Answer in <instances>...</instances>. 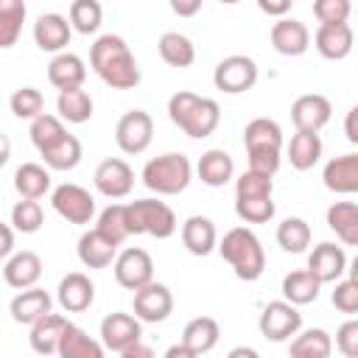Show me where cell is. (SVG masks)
Here are the masks:
<instances>
[{
    "label": "cell",
    "instance_id": "53",
    "mask_svg": "<svg viewBox=\"0 0 358 358\" xmlns=\"http://www.w3.org/2000/svg\"><path fill=\"white\" fill-rule=\"evenodd\" d=\"M171 11L179 17H193L196 11H201V0H171Z\"/></svg>",
    "mask_w": 358,
    "mask_h": 358
},
{
    "label": "cell",
    "instance_id": "8",
    "mask_svg": "<svg viewBox=\"0 0 358 358\" xmlns=\"http://www.w3.org/2000/svg\"><path fill=\"white\" fill-rule=\"evenodd\" d=\"M50 204L53 210L67 221V224H90L95 215V199L90 190H84L81 185L64 182L50 193Z\"/></svg>",
    "mask_w": 358,
    "mask_h": 358
},
{
    "label": "cell",
    "instance_id": "32",
    "mask_svg": "<svg viewBox=\"0 0 358 358\" xmlns=\"http://www.w3.org/2000/svg\"><path fill=\"white\" fill-rule=\"evenodd\" d=\"M39 154H42V159H45V165L50 171H73L81 162V140L76 134L64 131L56 143H50Z\"/></svg>",
    "mask_w": 358,
    "mask_h": 358
},
{
    "label": "cell",
    "instance_id": "25",
    "mask_svg": "<svg viewBox=\"0 0 358 358\" xmlns=\"http://www.w3.org/2000/svg\"><path fill=\"white\" fill-rule=\"evenodd\" d=\"M182 243L190 255L196 257H204L210 255L215 246H218V232H215V224L204 215H190L185 224H182Z\"/></svg>",
    "mask_w": 358,
    "mask_h": 358
},
{
    "label": "cell",
    "instance_id": "51",
    "mask_svg": "<svg viewBox=\"0 0 358 358\" xmlns=\"http://www.w3.org/2000/svg\"><path fill=\"white\" fill-rule=\"evenodd\" d=\"M257 8L263 14H271V17H285L291 11V0H280V3H268V0H257Z\"/></svg>",
    "mask_w": 358,
    "mask_h": 358
},
{
    "label": "cell",
    "instance_id": "46",
    "mask_svg": "<svg viewBox=\"0 0 358 358\" xmlns=\"http://www.w3.org/2000/svg\"><path fill=\"white\" fill-rule=\"evenodd\" d=\"M64 131H67V129H64V123H62L56 115L42 112L39 117L31 120V143L36 145V151H42V148H48L50 143H56Z\"/></svg>",
    "mask_w": 358,
    "mask_h": 358
},
{
    "label": "cell",
    "instance_id": "6",
    "mask_svg": "<svg viewBox=\"0 0 358 358\" xmlns=\"http://www.w3.org/2000/svg\"><path fill=\"white\" fill-rule=\"evenodd\" d=\"M126 221L129 235H151L157 241H165L176 232V213L157 199H140L126 204Z\"/></svg>",
    "mask_w": 358,
    "mask_h": 358
},
{
    "label": "cell",
    "instance_id": "34",
    "mask_svg": "<svg viewBox=\"0 0 358 358\" xmlns=\"http://www.w3.org/2000/svg\"><path fill=\"white\" fill-rule=\"evenodd\" d=\"M319 288H322V285L316 282V277H313L308 268L288 271V274L282 277V296H285V302H288V305H294V308L316 302Z\"/></svg>",
    "mask_w": 358,
    "mask_h": 358
},
{
    "label": "cell",
    "instance_id": "19",
    "mask_svg": "<svg viewBox=\"0 0 358 358\" xmlns=\"http://www.w3.org/2000/svg\"><path fill=\"white\" fill-rule=\"evenodd\" d=\"M42 277V260L36 252L31 249H22V252H14L6 266H3V280L8 288H17V291H25V288H34Z\"/></svg>",
    "mask_w": 358,
    "mask_h": 358
},
{
    "label": "cell",
    "instance_id": "18",
    "mask_svg": "<svg viewBox=\"0 0 358 358\" xmlns=\"http://www.w3.org/2000/svg\"><path fill=\"white\" fill-rule=\"evenodd\" d=\"M271 48L282 56H302L310 48V31L305 22L294 20V17H282L271 25Z\"/></svg>",
    "mask_w": 358,
    "mask_h": 358
},
{
    "label": "cell",
    "instance_id": "35",
    "mask_svg": "<svg viewBox=\"0 0 358 358\" xmlns=\"http://www.w3.org/2000/svg\"><path fill=\"white\" fill-rule=\"evenodd\" d=\"M157 50H159V56H162V62L165 64H171V67H190L193 62H196V48H193V42L185 36V34H179V31H165L162 36H159V42H157Z\"/></svg>",
    "mask_w": 358,
    "mask_h": 358
},
{
    "label": "cell",
    "instance_id": "1",
    "mask_svg": "<svg viewBox=\"0 0 358 358\" xmlns=\"http://www.w3.org/2000/svg\"><path fill=\"white\" fill-rule=\"evenodd\" d=\"M90 64L98 78L112 90H134L140 84V64L117 34H103L90 48Z\"/></svg>",
    "mask_w": 358,
    "mask_h": 358
},
{
    "label": "cell",
    "instance_id": "10",
    "mask_svg": "<svg viewBox=\"0 0 358 358\" xmlns=\"http://www.w3.org/2000/svg\"><path fill=\"white\" fill-rule=\"evenodd\" d=\"M154 140V120L143 109L126 112L115 126V143L123 154H143Z\"/></svg>",
    "mask_w": 358,
    "mask_h": 358
},
{
    "label": "cell",
    "instance_id": "28",
    "mask_svg": "<svg viewBox=\"0 0 358 358\" xmlns=\"http://www.w3.org/2000/svg\"><path fill=\"white\" fill-rule=\"evenodd\" d=\"M196 173L207 187H224L235 173V162L224 148H210V151L201 154V159L196 165Z\"/></svg>",
    "mask_w": 358,
    "mask_h": 358
},
{
    "label": "cell",
    "instance_id": "36",
    "mask_svg": "<svg viewBox=\"0 0 358 358\" xmlns=\"http://www.w3.org/2000/svg\"><path fill=\"white\" fill-rule=\"evenodd\" d=\"M56 109H59V120L67 123H87L92 117V98L87 90H64L56 98Z\"/></svg>",
    "mask_w": 358,
    "mask_h": 358
},
{
    "label": "cell",
    "instance_id": "5",
    "mask_svg": "<svg viewBox=\"0 0 358 358\" xmlns=\"http://www.w3.org/2000/svg\"><path fill=\"white\" fill-rule=\"evenodd\" d=\"M190 179H193V165L185 154H176V151L159 154L148 159L143 168V185L157 196H176L187 190Z\"/></svg>",
    "mask_w": 358,
    "mask_h": 358
},
{
    "label": "cell",
    "instance_id": "48",
    "mask_svg": "<svg viewBox=\"0 0 358 358\" xmlns=\"http://www.w3.org/2000/svg\"><path fill=\"white\" fill-rule=\"evenodd\" d=\"M352 6L350 0H316L313 3V17L319 20V25H338L347 22Z\"/></svg>",
    "mask_w": 358,
    "mask_h": 358
},
{
    "label": "cell",
    "instance_id": "42",
    "mask_svg": "<svg viewBox=\"0 0 358 358\" xmlns=\"http://www.w3.org/2000/svg\"><path fill=\"white\" fill-rule=\"evenodd\" d=\"M103 20V8L98 0H73L70 3V28H76L78 34H95L101 28Z\"/></svg>",
    "mask_w": 358,
    "mask_h": 358
},
{
    "label": "cell",
    "instance_id": "56",
    "mask_svg": "<svg viewBox=\"0 0 358 358\" xmlns=\"http://www.w3.org/2000/svg\"><path fill=\"white\" fill-rule=\"evenodd\" d=\"M165 358H199V355H196L193 350H187V347L179 341V344H173V347L165 350Z\"/></svg>",
    "mask_w": 358,
    "mask_h": 358
},
{
    "label": "cell",
    "instance_id": "41",
    "mask_svg": "<svg viewBox=\"0 0 358 358\" xmlns=\"http://www.w3.org/2000/svg\"><path fill=\"white\" fill-rule=\"evenodd\" d=\"M277 243L282 246V252L299 255L310 246V227L305 218H285L277 227Z\"/></svg>",
    "mask_w": 358,
    "mask_h": 358
},
{
    "label": "cell",
    "instance_id": "17",
    "mask_svg": "<svg viewBox=\"0 0 358 358\" xmlns=\"http://www.w3.org/2000/svg\"><path fill=\"white\" fill-rule=\"evenodd\" d=\"M70 36H73V28H70L67 17H62L56 11L39 14L36 22H34V42H36L39 50L64 53V48L70 45Z\"/></svg>",
    "mask_w": 358,
    "mask_h": 358
},
{
    "label": "cell",
    "instance_id": "40",
    "mask_svg": "<svg viewBox=\"0 0 358 358\" xmlns=\"http://www.w3.org/2000/svg\"><path fill=\"white\" fill-rule=\"evenodd\" d=\"M95 229L115 246H120L126 238H129V221H126V204H109L101 215H98V224Z\"/></svg>",
    "mask_w": 358,
    "mask_h": 358
},
{
    "label": "cell",
    "instance_id": "15",
    "mask_svg": "<svg viewBox=\"0 0 358 358\" xmlns=\"http://www.w3.org/2000/svg\"><path fill=\"white\" fill-rule=\"evenodd\" d=\"M308 271L316 277L319 285H327V282H338L347 271V255L341 246L324 241L319 246H313V252L308 255Z\"/></svg>",
    "mask_w": 358,
    "mask_h": 358
},
{
    "label": "cell",
    "instance_id": "12",
    "mask_svg": "<svg viewBox=\"0 0 358 358\" xmlns=\"http://www.w3.org/2000/svg\"><path fill=\"white\" fill-rule=\"evenodd\" d=\"M330 115H333V103H330L324 95H319V92L299 95V98L291 103V120H294L296 131L319 134V131L330 123Z\"/></svg>",
    "mask_w": 358,
    "mask_h": 358
},
{
    "label": "cell",
    "instance_id": "22",
    "mask_svg": "<svg viewBox=\"0 0 358 358\" xmlns=\"http://www.w3.org/2000/svg\"><path fill=\"white\" fill-rule=\"evenodd\" d=\"M50 308H53L50 294H48L45 288H36V285H34V288L20 291V294L11 299L8 313H11V319H14L17 324H34V322H39L42 316H48Z\"/></svg>",
    "mask_w": 358,
    "mask_h": 358
},
{
    "label": "cell",
    "instance_id": "26",
    "mask_svg": "<svg viewBox=\"0 0 358 358\" xmlns=\"http://www.w3.org/2000/svg\"><path fill=\"white\" fill-rule=\"evenodd\" d=\"M67 324L70 322L62 313H48L39 322H34L31 324V336H28L31 350L39 352V355H53L59 350V338H62V333H64Z\"/></svg>",
    "mask_w": 358,
    "mask_h": 358
},
{
    "label": "cell",
    "instance_id": "2",
    "mask_svg": "<svg viewBox=\"0 0 358 358\" xmlns=\"http://www.w3.org/2000/svg\"><path fill=\"white\" fill-rule=\"evenodd\" d=\"M168 117L187 137L201 140V137H210L215 131V126L221 120V106L213 98H204V95H196V92L182 90V92L171 95V101H168Z\"/></svg>",
    "mask_w": 358,
    "mask_h": 358
},
{
    "label": "cell",
    "instance_id": "33",
    "mask_svg": "<svg viewBox=\"0 0 358 358\" xmlns=\"http://www.w3.org/2000/svg\"><path fill=\"white\" fill-rule=\"evenodd\" d=\"M327 227L341 238L344 246H358V204L333 201L327 207Z\"/></svg>",
    "mask_w": 358,
    "mask_h": 358
},
{
    "label": "cell",
    "instance_id": "39",
    "mask_svg": "<svg viewBox=\"0 0 358 358\" xmlns=\"http://www.w3.org/2000/svg\"><path fill=\"white\" fill-rule=\"evenodd\" d=\"M25 3L22 0H0V50L17 45L25 22Z\"/></svg>",
    "mask_w": 358,
    "mask_h": 358
},
{
    "label": "cell",
    "instance_id": "52",
    "mask_svg": "<svg viewBox=\"0 0 358 358\" xmlns=\"http://www.w3.org/2000/svg\"><path fill=\"white\" fill-rule=\"evenodd\" d=\"M11 252H14V229L0 221V260L11 257Z\"/></svg>",
    "mask_w": 358,
    "mask_h": 358
},
{
    "label": "cell",
    "instance_id": "58",
    "mask_svg": "<svg viewBox=\"0 0 358 358\" xmlns=\"http://www.w3.org/2000/svg\"><path fill=\"white\" fill-rule=\"evenodd\" d=\"M8 157H11V140H8V134L0 131V168L8 162Z\"/></svg>",
    "mask_w": 358,
    "mask_h": 358
},
{
    "label": "cell",
    "instance_id": "29",
    "mask_svg": "<svg viewBox=\"0 0 358 358\" xmlns=\"http://www.w3.org/2000/svg\"><path fill=\"white\" fill-rule=\"evenodd\" d=\"M14 190L20 193V199L39 201L50 190V171L39 162H22L14 171Z\"/></svg>",
    "mask_w": 358,
    "mask_h": 358
},
{
    "label": "cell",
    "instance_id": "3",
    "mask_svg": "<svg viewBox=\"0 0 358 358\" xmlns=\"http://www.w3.org/2000/svg\"><path fill=\"white\" fill-rule=\"evenodd\" d=\"M243 145L249 154V171L274 176L280 168V151H282V129L271 117H255L243 129Z\"/></svg>",
    "mask_w": 358,
    "mask_h": 358
},
{
    "label": "cell",
    "instance_id": "55",
    "mask_svg": "<svg viewBox=\"0 0 358 358\" xmlns=\"http://www.w3.org/2000/svg\"><path fill=\"white\" fill-rule=\"evenodd\" d=\"M355 120H358V106H352L347 112V123H344V131H347V140L350 143H358V126H355Z\"/></svg>",
    "mask_w": 358,
    "mask_h": 358
},
{
    "label": "cell",
    "instance_id": "57",
    "mask_svg": "<svg viewBox=\"0 0 358 358\" xmlns=\"http://www.w3.org/2000/svg\"><path fill=\"white\" fill-rule=\"evenodd\" d=\"M227 358H260V355H257V350H252V347H232V350L227 352Z\"/></svg>",
    "mask_w": 358,
    "mask_h": 358
},
{
    "label": "cell",
    "instance_id": "14",
    "mask_svg": "<svg viewBox=\"0 0 358 358\" xmlns=\"http://www.w3.org/2000/svg\"><path fill=\"white\" fill-rule=\"evenodd\" d=\"M131 308H134V319L154 322L157 324V322H165L171 316V310H173V294L162 282H148V285H143V288L134 291Z\"/></svg>",
    "mask_w": 358,
    "mask_h": 358
},
{
    "label": "cell",
    "instance_id": "44",
    "mask_svg": "<svg viewBox=\"0 0 358 358\" xmlns=\"http://www.w3.org/2000/svg\"><path fill=\"white\" fill-rule=\"evenodd\" d=\"M8 106H11V112H14L17 117L34 120V117H39L42 109H45V95H42L36 87H20V90H14V95L8 98Z\"/></svg>",
    "mask_w": 358,
    "mask_h": 358
},
{
    "label": "cell",
    "instance_id": "50",
    "mask_svg": "<svg viewBox=\"0 0 358 358\" xmlns=\"http://www.w3.org/2000/svg\"><path fill=\"white\" fill-rule=\"evenodd\" d=\"M336 347L344 358H358V322L355 319H347L336 330Z\"/></svg>",
    "mask_w": 358,
    "mask_h": 358
},
{
    "label": "cell",
    "instance_id": "20",
    "mask_svg": "<svg viewBox=\"0 0 358 358\" xmlns=\"http://www.w3.org/2000/svg\"><path fill=\"white\" fill-rule=\"evenodd\" d=\"M56 299H59L62 310H67V313H81V310H87V308L92 305V299H95V285H92V280H90L87 274L70 271L67 277H62V282H59V288H56Z\"/></svg>",
    "mask_w": 358,
    "mask_h": 358
},
{
    "label": "cell",
    "instance_id": "24",
    "mask_svg": "<svg viewBox=\"0 0 358 358\" xmlns=\"http://www.w3.org/2000/svg\"><path fill=\"white\" fill-rule=\"evenodd\" d=\"M87 78V67H84V59L76 56V53H56L48 64V81L64 92V90H78Z\"/></svg>",
    "mask_w": 358,
    "mask_h": 358
},
{
    "label": "cell",
    "instance_id": "13",
    "mask_svg": "<svg viewBox=\"0 0 358 358\" xmlns=\"http://www.w3.org/2000/svg\"><path fill=\"white\" fill-rule=\"evenodd\" d=\"M92 179H95L98 193L106 196V199H123V196H129L131 187H134V171H131V165H129L126 159H120V157H109V159L98 162Z\"/></svg>",
    "mask_w": 358,
    "mask_h": 358
},
{
    "label": "cell",
    "instance_id": "54",
    "mask_svg": "<svg viewBox=\"0 0 358 358\" xmlns=\"http://www.w3.org/2000/svg\"><path fill=\"white\" fill-rule=\"evenodd\" d=\"M120 358H157V355H154V350H151L148 344L134 341L131 347H126V350L120 352Z\"/></svg>",
    "mask_w": 358,
    "mask_h": 358
},
{
    "label": "cell",
    "instance_id": "47",
    "mask_svg": "<svg viewBox=\"0 0 358 358\" xmlns=\"http://www.w3.org/2000/svg\"><path fill=\"white\" fill-rule=\"evenodd\" d=\"M274 193V182L271 176L255 173V171H243L235 179V199H255V196H271Z\"/></svg>",
    "mask_w": 358,
    "mask_h": 358
},
{
    "label": "cell",
    "instance_id": "16",
    "mask_svg": "<svg viewBox=\"0 0 358 358\" xmlns=\"http://www.w3.org/2000/svg\"><path fill=\"white\" fill-rule=\"evenodd\" d=\"M143 336V327H140V319H134L131 313H109L103 316L101 322V344L106 350H115V352H123L126 347H131L134 341H140Z\"/></svg>",
    "mask_w": 358,
    "mask_h": 358
},
{
    "label": "cell",
    "instance_id": "9",
    "mask_svg": "<svg viewBox=\"0 0 358 358\" xmlns=\"http://www.w3.org/2000/svg\"><path fill=\"white\" fill-rule=\"evenodd\" d=\"M112 268H115L117 285H123L126 291H137V288L154 282V260H151V255H148L145 249H140V246L123 249V252L115 257Z\"/></svg>",
    "mask_w": 358,
    "mask_h": 358
},
{
    "label": "cell",
    "instance_id": "11",
    "mask_svg": "<svg viewBox=\"0 0 358 358\" xmlns=\"http://www.w3.org/2000/svg\"><path fill=\"white\" fill-rule=\"evenodd\" d=\"M257 327L263 333V338L268 341H288L291 336L299 333L302 327V313L288 305L285 299H277V302H268L257 319Z\"/></svg>",
    "mask_w": 358,
    "mask_h": 358
},
{
    "label": "cell",
    "instance_id": "23",
    "mask_svg": "<svg viewBox=\"0 0 358 358\" xmlns=\"http://www.w3.org/2000/svg\"><path fill=\"white\" fill-rule=\"evenodd\" d=\"M352 28L350 22H338V25H319L316 34H313V45L319 50V56L330 59V62H338L344 56H350L352 50Z\"/></svg>",
    "mask_w": 358,
    "mask_h": 358
},
{
    "label": "cell",
    "instance_id": "31",
    "mask_svg": "<svg viewBox=\"0 0 358 358\" xmlns=\"http://www.w3.org/2000/svg\"><path fill=\"white\" fill-rule=\"evenodd\" d=\"M59 358H103V344L90 338L78 324H67L62 338H59Z\"/></svg>",
    "mask_w": 358,
    "mask_h": 358
},
{
    "label": "cell",
    "instance_id": "43",
    "mask_svg": "<svg viewBox=\"0 0 358 358\" xmlns=\"http://www.w3.org/2000/svg\"><path fill=\"white\" fill-rule=\"evenodd\" d=\"M45 221V213H42V204L39 201H31V199H20L14 207H11V229L22 232V235H34Z\"/></svg>",
    "mask_w": 358,
    "mask_h": 358
},
{
    "label": "cell",
    "instance_id": "38",
    "mask_svg": "<svg viewBox=\"0 0 358 358\" xmlns=\"http://www.w3.org/2000/svg\"><path fill=\"white\" fill-rule=\"evenodd\" d=\"M333 338L322 327H310L291 341V358H330Z\"/></svg>",
    "mask_w": 358,
    "mask_h": 358
},
{
    "label": "cell",
    "instance_id": "49",
    "mask_svg": "<svg viewBox=\"0 0 358 358\" xmlns=\"http://www.w3.org/2000/svg\"><path fill=\"white\" fill-rule=\"evenodd\" d=\"M330 302L341 313H358V280L355 277L338 280L336 288H333V294H330Z\"/></svg>",
    "mask_w": 358,
    "mask_h": 358
},
{
    "label": "cell",
    "instance_id": "4",
    "mask_svg": "<svg viewBox=\"0 0 358 358\" xmlns=\"http://www.w3.org/2000/svg\"><path fill=\"white\" fill-rule=\"evenodd\" d=\"M218 252L221 257L232 266L235 277L243 280V282H255L263 268H266V255H263V246L257 241V235L249 229V227H232L221 243H218Z\"/></svg>",
    "mask_w": 358,
    "mask_h": 358
},
{
    "label": "cell",
    "instance_id": "27",
    "mask_svg": "<svg viewBox=\"0 0 358 358\" xmlns=\"http://www.w3.org/2000/svg\"><path fill=\"white\" fill-rule=\"evenodd\" d=\"M115 257H117V246L109 243L98 229H87L78 238V260L87 268H106L115 263Z\"/></svg>",
    "mask_w": 358,
    "mask_h": 358
},
{
    "label": "cell",
    "instance_id": "45",
    "mask_svg": "<svg viewBox=\"0 0 358 358\" xmlns=\"http://www.w3.org/2000/svg\"><path fill=\"white\" fill-rule=\"evenodd\" d=\"M274 201L271 196H255V199H235V215L246 224H266L274 218Z\"/></svg>",
    "mask_w": 358,
    "mask_h": 358
},
{
    "label": "cell",
    "instance_id": "21",
    "mask_svg": "<svg viewBox=\"0 0 358 358\" xmlns=\"http://www.w3.org/2000/svg\"><path fill=\"white\" fill-rule=\"evenodd\" d=\"M322 179H324V187L330 193H341V196H350L358 190V154H341V157H333L324 171H322Z\"/></svg>",
    "mask_w": 358,
    "mask_h": 358
},
{
    "label": "cell",
    "instance_id": "30",
    "mask_svg": "<svg viewBox=\"0 0 358 358\" xmlns=\"http://www.w3.org/2000/svg\"><path fill=\"white\" fill-rule=\"evenodd\" d=\"M218 338H221V327H218V322L213 316H196L182 330V344L187 350H193L196 355L210 352L218 344Z\"/></svg>",
    "mask_w": 358,
    "mask_h": 358
},
{
    "label": "cell",
    "instance_id": "7",
    "mask_svg": "<svg viewBox=\"0 0 358 358\" xmlns=\"http://www.w3.org/2000/svg\"><path fill=\"white\" fill-rule=\"evenodd\" d=\"M213 84L227 92V95H238V92H246L257 84V64L255 59L249 56H227L215 64V73H213Z\"/></svg>",
    "mask_w": 358,
    "mask_h": 358
},
{
    "label": "cell",
    "instance_id": "37",
    "mask_svg": "<svg viewBox=\"0 0 358 358\" xmlns=\"http://www.w3.org/2000/svg\"><path fill=\"white\" fill-rule=\"evenodd\" d=\"M322 157V137L319 134H308V131H296L288 143V159L296 171H310Z\"/></svg>",
    "mask_w": 358,
    "mask_h": 358
}]
</instances>
